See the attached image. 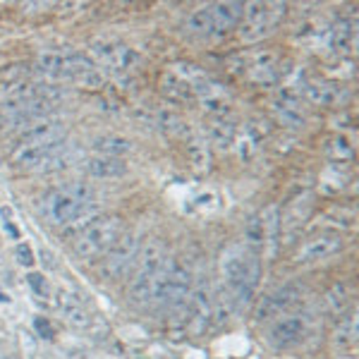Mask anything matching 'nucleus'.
Masks as SVG:
<instances>
[{
  "label": "nucleus",
  "mask_w": 359,
  "mask_h": 359,
  "mask_svg": "<svg viewBox=\"0 0 359 359\" xmlns=\"http://www.w3.org/2000/svg\"><path fill=\"white\" fill-rule=\"evenodd\" d=\"M120 235H123V221L118 216H101L82 230L74 252L82 259L101 257L120 240Z\"/></svg>",
  "instance_id": "0eeeda50"
},
{
  "label": "nucleus",
  "mask_w": 359,
  "mask_h": 359,
  "mask_svg": "<svg viewBox=\"0 0 359 359\" xmlns=\"http://www.w3.org/2000/svg\"><path fill=\"white\" fill-rule=\"evenodd\" d=\"M86 172L101 180H113L127 175V163L123 158H111V156H91L84 163Z\"/></svg>",
  "instance_id": "a211bd4d"
},
{
  "label": "nucleus",
  "mask_w": 359,
  "mask_h": 359,
  "mask_svg": "<svg viewBox=\"0 0 359 359\" xmlns=\"http://www.w3.org/2000/svg\"><path fill=\"white\" fill-rule=\"evenodd\" d=\"M333 340L340 347H350L357 343V311H347V314L340 318L338 328L333 333Z\"/></svg>",
  "instance_id": "b1692460"
},
{
  "label": "nucleus",
  "mask_w": 359,
  "mask_h": 359,
  "mask_svg": "<svg viewBox=\"0 0 359 359\" xmlns=\"http://www.w3.org/2000/svg\"><path fill=\"white\" fill-rule=\"evenodd\" d=\"M352 41H355V22L338 20L335 25L326 29V43L335 55H347L352 50Z\"/></svg>",
  "instance_id": "f3484780"
},
{
  "label": "nucleus",
  "mask_w": 359,
  "mask_h": 359,
  "mask_svg": "<svg viewBox=\"0 0 359 359\" xmlns=\"http://www.w3.org/2000/svg\"><path fill=\"white\" fill-rule=\"evenodd\" d=\"M34 328H36V333L41 335L43 340H53V338H55V331L50 328V321H48V318L36 316V318H34Z\"/></svg>",
  "instance_id": "c756f323"
},
{
  "label": "nucleus",
  "mask_w": 359,
  "mask_h": 359,
  "mask_svg": "<svg viewBox=\"0 0 359 359\" xmlns=\"http://www.w3.org/2000/svg\"><path fill=\"white\" fill-rule=\"evenodd\" d=\"M347 304H350V292H347V287L343 283L333 285L331 290L323 294V309H326L328 314H343L347 309Z\"/></svg>",
  "instance_id": "a878e982"
},
{
  "label": "nucleus",
  "mask_w": 359,
  "mask_h": 359,
  "mask_svg": "<svg viewBox=\"0 0 359 359\" xmlns=\"http://www.w3.org/2000/svg\"><path fill=\"white\" fill-rule=\"evenodd\" d=\"M65 132H57V135H48V137H39V139H29V142H22L20 147L15 149L13 161L15 165L20 168H36L43 158H48L55 149H60L65 144Z\"/></svg>",
  "instance_id": "9d476101"
},
{
  "label": "nucleus",
  "mask_w": 359,
  "mask_h": 359,
  "mask_svg": "<svg viewBox=\"0 0 359 359\" xmlns=\"http://www.w3.org/2000/svg\"><path fill=\"white\" fill-rule=\"evenodd\" d=\"M91 204V189L82 182H69L53 189L43 199V216L53 225H67L77 221Z\"/></svg>",
  "instance_id": "20e7f679"
},
{
  "label": "nucleus",
  "mask_w": 359,
  "mask_h": 359,
  "mask_svg": "<svg viewBox=\"0 0 359 359\" xmlns=\"http://www.w3.org/2000/svg\"><path fill=\"white\" fill-rule=\"evenodd\" d=\"M245 3H216L204 10H196L184 22V34L194 41H213L223 39L235 27H240Z\"/></svg>",
  "instance_id": "f03ea898"
},
{
  "label": "nucleus",
  "mask_w": 359,
  "mask_h": 359,
  "mask_svg": "<svg viewBox=\"0 0 359 359\" xmlns=\"http://www.w3.org/2000/svg\"><path fill=\"white\" fill-rule=\"evenodd\" d=\"M223 276H225V290L230 292L233 306L247 304L259 283V276H262L259 257L252 249L240 245L228 249L223 257Z\"/></svg>",
  "instance_id": "f257e3e1"
},
{
  "label": "nucleus",
  "mask_w": 359,
  "mask_h": 359,
  "mask_svg": "<svg viewBox=\"0 0 359 359\" xmlns=\"http://www.w3.org/2000/svg\"><path fill=\"white\" fill-rule=\"evenodd\" d=\"M287 8L285 3H249L245 5L240 22V39L247 43L262 41L269 34L276 32V27L283 22Z\"/></svg>",
  "instance_id": "423d86ee"
},
{
  "label": "nucleus",
  "mask_w": 359,
  "mask_h": 359,
  "mask_svg": "<svg viewBox=\"0 0 359 359\" xmlns=\"http://www.w3.org/2000/svg\"><path fill=\"white\" fill-rule=\"evenodd\" d=\"M163 94L168 98H172V101H187V98L192 96V89L180 77H175V74H168L163 79Z\"/></svg>",
  "instance_id": "cd10ccee"
},
{
  "label": "nucleus",
  "mask_w": 359,
  "mask_h": 359,
  "mask_svg": "<svg viewBox=\"0 0 359 359\" xmlns=\"http://www.w3.org/2000/svg\"><path fill=\"white\" fill-rule=\"evenodd\" d=\"M156 125H158V130L168 137H184L187 135V125H184V120L172 111L156 113Z\"/></svg>",
  "instance_id": "393cba45"
},
{
  "label": "nucleus",
  "mask_w": 359,
  "mask_h": 359,
  "mask_svg": "<svg viewBox=\"0 0 359 359\" xmlns=\"http://www.w3.org/2000/svg\"><path fill=\"white\" fill-rule=\"evenodd\" d=\"M57 306H60L62 318H65L72 328H79V331H82V328L91 326L89 309H86V306L82 304V299H79L74 292H69V290L57 292Z\"/></svg>",
  "instance_id": "dca6fc26"
},
{
  "label": "nucleus",
  "mask_w": 359,
  "mask_h": 359,
  "mask_svg": "<svg viewBox=\"0 0 359 359\" xmlns=\"http://www.w3.org/2000/svg\"><path fill=\"white\" fill-rule=\"evenodd\" d=\"M299 299H302V285H297V283H287V285H283L280 290L269 294V297L259 304L257 318H262V321L264 318H273L278 314H283V311L292 309L294 304H299Z\"/></svg>",
  "instance_id": "4468645a"
},
{
  "label": "nucleus",
  "mask_w": 359,
  "mask_h": 359,
  "mask_svg": "<svg viewBox=\"0 0 359 359\" xmlns=\"http://www.w3.org/2000/svg\"><path fill=\"white\" fill-rule=\"evenodd\" d=\"M139 249H142L139 237L135 233H123L120 240L106 252V259H103V276L111 278V280L123 278L127 271L132 269V264H135Z\"/></svg>",
  "instance_id": "6e6552de"
},
{
  "label": "nucleus",
  "mask_w": 359,
  "mask_h": 359,
  "mask_svg": "<svg viewBox=\"0 0 359 359\" xmlns=\"http://www.w3.org/2000/svg\"><path fill=\"white\" fill-rule=\"evenodd\" d=\"M77 161V149L69 147V144L65 142L60 149H55L53 154L48 156V158H43L41 163H39L34 170L36 172H43V175H48V172H57V170H65V168H69Z\"/></svg>",
  "instance_id": "aec40b11"
},
{
  "label": "nucleus",
  "mask_w": 359,
  "mask_h": 359,
  "mask_svg": "<svg viewBox=\"0 0 359 359\" xmlns=\"http://www.w3.org/2000/svg\"><path fill=\"white\" fill-rule=\"evenodd\" d=\"M36 72L53 82H79L84 86H103V77L96 72L91 60L79 55L41 53L36 57Z\"/></svg>",
  "instance_id": "7ed1b4c3"
},
{
  "label": "nucleus",
  "mask_w": 359,
  "mask_h": 359,
  "mask_svg": "<svg viewBox=\"0 0 359 359\" xmlns=\"http://www.w3.org/2000/svg\"><path fill=\"white\" fill-rule=\"evenodd\" d=\"M165 262H168V257H165L163 242L149 240L147 245H142L135 264H132V280H130V287H127V297H130L132 304L139 306V304L149 302L151 280Z\"/></svg>",
  "instance_id": "39448f33"
},
{
  "label": "nucleus",
  "mask_w": 359,
  "mask_h": 359,
  "mask_svg": "<svg viewBox=\"0 0 359 359\" xmlns=\"http://www.w3.org/2000/svg\"><path fill=\"white\" fill-rule=\"evenodd\" d=\"M132 149H135V144H132L127 137L108 135V137H101L94 142V151L98 156H111V158H120V156L130 154Z\"/></svg>",
  "instance_id": "5701e85b"
},
{
  "label": "nucleus",
  "mask_w": 359,
  "mask_h": 359,
  "mask_svg": "<svg viewBox=\"0 0 359 359\" xmlns=\"http://www.w3.org/2000/svg\"><path fill=\"white\" fill-rule=\"evenodd\" d=\"M242 72L254 84H273L280 77V53L278 50H257L245 62Z\"/></svg>",
  "instance_id": "ddd939ff"
},
{
  "label": "nucleus",
  "mask_w": 359,
  "mask_h": 359,
  "mask_svg": "<svg viewBox=\"0 0 359 359\" xmlns=\"http://www.w3.org/2000/svg\"><path fill=\"white\" fill-rule=\"evenodd\" d=\"M326 154L331 161H352V156H355V149H352V144L347 142L345 137L335 135L326 142Z\"/></svg>",
  "instance_id": "bb28decb"
},
{
  "label": "nucleus",
  "mask_w": 359,
  "mask_h": 359,
  "mask_svg": "<svg viewBox=\"0 0 359 359\" xmlns=\"http://www.w3.org/2000/svg\"><path fill=\"white\" fill-rule=\"evenodd\" d=\"M302 94L306 101L318 103V106H331L335 103V98L340 96V89L328 82H306L302 86Z\"/></svg>",
  "instance_id": "4be33fe9"
},
{
  "label": "nucleus",
  "mask_w": 359,
  "mask_h": 359,
  "mask_svg": "<svg viewBox=\"0 0 359 359\" xmlns=\"http://www.w3.org/2000/svg\"><path fill=\"white\" fill-rule=\"evenodd\" d=\"M27 283L34 287V292H36V294H48V283L43 280L41 273H29L27 276Z\"/></svg>",
  "instance_id": "7c9ffc66"
},
{
  "label": "nucleus",
  "mask_w": 359,
  "mask_h": 359,
  "mask_svg": "<svg viewBox=\"0 0 359 359\" xmlns=\"http://www.w3.org/2000/svg\"><path fill=\"white\" fill-rule=\"evenodd\" d=\"M15 257H17V262H20L22 266H34V254H32V249H29V245H20L15 249Z\"/></svg>",
  "instance_id": "2f4dec72"
},
{
  "label": "nucleus",
  "mask_w": 359,
  "mask_h": 359,
  "mask_svg": "<svg viewBox=\"0 0 359 359\" xmlns=\"http://www.w3.org/2000/svg\"><path fill=\"white\" fill-rule=\"evenodd\" d=\"M189 154H192V161H194V165H199V161H204V168H208V151L204 149V142L201 139H192V144H189Z\"/></svg>",
  "instance_id": "c85d7f7f"
},
{
  "label": "nucleus",
  "mask_w": 359,
  "mask_h": 359,
  "mask_svg": "<svg viewBox=\"0 0 359 359\" xmlns=\"http://www.w3.org/2000/svg\"><path fill=\"white\" fill-rule=\"evenodd\" d=\"M247 237L252 245H273L280 237V208L266 206L249 221Z\"/></svg>",
  "instance_id": "f8f14e48"
},
{
  "label": "nucleus",
  "mask_w": 359,
  "mask_h": 359,
  "mask_svg": "<svg viewBox=\"0 0 359 359\" xmlns=\"http://www.w3.org/2000/svg\"><path fill=\"white\" fill-rule=\"evenodd\" d=\"M237 139V125L235 120L230 118V113L225 115H213V123H211V142L216 144L218 149H230Z\"/></svg>",
  "instance_id": "6ab92c4d"
},
{
  "label": "nucleus",
  "mask_w": 359,
  "mask_h": 359,
  "mask_svg": "<svg viewBox=\"0 0 359 359\" xmlns=\"http://www.w3.org/2000/svg\"><path fill=\"white\" fill-rule=\"evenodd\" d=\"M91 55L101 62L103 67L115 69V72H127V69L137 67L142 57L132 46L125 41H98L91 46Z\"/></svg>",
  "instance_id": "1a4fd4ad"
},
{
  "label": "nucleus",
  "mask_w": 359,
  "mask_h": 359,
  "mask_svg": "<svg viewBox=\"0 0 359 359\" xmlns=\"http://www.w3.org/2000/svg\"><path fill=\"white\" fill-rule=\"evenodd\" d=\"M311 331V318L299 311V314H290L276 323L271 328V345L276 350H287V347L299 345Z\"/></svg>",
  "instance_id": "9b49d317"
},
{
  "label": "nucleus",
  "mask_w": 359,
  "mask_h": 359,
  "mask_svg": "<svg viewBox=\"0 0 359 359\" xmlns=\"http://www.w3.org/2000/svg\"><path fill=\"white\" fill-rule=\"evenodd\" d=\"M340 249H343V240H340L335 233L318 235V237H314V240L306 242V245L299 247L294 262L297 264H314V262H321V259L333 257V254H338Z\"/></svg>",
  "instance_id": "2eb2a0df"
},
{
  "label": "nucleus",
  "mask_w": 359,
  "mask_h": 359,
  "mask_svg": "<svg viewBox=\"0 0 359 359\" xmlns=\"http://www.w3.org/2000/svg\"><path fill=\"white\" fill-rule=\"evenodd\" d=\"M273 113H276V118L280 125L292 127V130L304 127V113L299 111V106L292 101V98H287V96L278 98V101L273 103Z\"/></svg>",
  "instance_id": "412c9836"
}]
</instances>
